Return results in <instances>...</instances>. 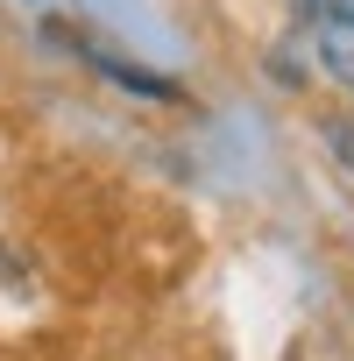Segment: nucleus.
I'll use <instances>...</instances> for the list:
<instances>
[{"instance_id":"f03ea898","label":"nucleus","mask_w":354,"mask_h":361,"mask_svg":"<svg viewBox=\"0 0 354 361\" xmlns=\"http://www.w3.org/2000/svg\"><path fill=\"white\" fill-rule=\"evenodd\" d=\"M71 50L106 78V85H121V92H135V99H185L177 92V78H163V71H149V64H135V57H114L106 43H85V36H71Z\"/></svg>"},{"instance_id":"f257e3e1","label":"nucleus","mask_w":354,"mask_h":361,"mask_svg":"<svg viewBox=\"0 0 354 361\" xmlns=\"http://www.w3.org/2000/svg\"><path fill=\"white\" fill-rule=\"evenodd\" d=\"M298 22H305L319 71L340 92H354V0H298Z\"/></svg>"}]
</instances>
